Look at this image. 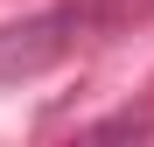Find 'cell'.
<instances>
[{"instance_id": "obj_1", "label": "cell", "mask_w": 154, "mask_h": 147, "mask_svg": "<svg viewBox=\"0 0 154 147\" xmlns=\"http://www.w3.org/2000/svg\"><path fill=\"white\" fill-rule=\"evenodd\" d=\"M77 28H84V7H49V14H28L14 28H0V77H42L70 56Z\"/></svg>"}]
</instances>
